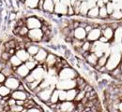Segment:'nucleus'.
I'll list each match as a JSON object with an SVG mask.
<instances>
[{
  "label": "nucleus",
  "mask_w": 122,
  "mask_h": 112,
  "mask_svg": "<svg viewBox=\"0 0 122 112\" xmlns=\"http://www.w3.org/2000/svg\"><path fill=\"white\" fill-rule=\"evenodd\" d=\"M10 56H11V55H10L7 50H4V51H2V53H1V60L4 61V62H8V61L10 60Z\"/></svg>",
  "instance_id": "nucleus-19"
},
{
  "label": "nucleus",
  "mask_w": 122,
  "mask_h": 112,
  "mask_svg": "<svg viewBox=\"0 0 122 112\" xmlns=\"http://www.w3.org/2000/svg\"><path fill=\"white\" fill-rule=\"evenodd\" d=\"M15 54L19 57V59H20L23 63L26 62V61L30 58V55H29L28 51L26 50V49H17Z\"/></svg>",
  "instance_id": "nucleus-7"
},
{
  "label": "nucleus",
  "mask_w": 122,
  "mask_h": 112,
  "mask_svg": "<svg viewBox=\"0 0 122 112\" xmlns=\"http://www.w3.org/2000/svg\"><path fill=\"white\" fill-rule=\"evenodd\" d=\"M52 92H53V90H50L49 88H44V89L41 90L37 94H38V96L41 98V100L44 101V102L46 103V102L49 101Z\"/></svg>",
  "instance_id": "nucleus-6"
},
{
  "label": "nucleus",
  "mask_w": 122,
  "mask_h": 112,
  "mask_svg": "<svg viewBox=\"0 0 122 112\" xmlns=\"http://www.w3.org/2000/svg\"><path fill=\"white\" fill-rule=\"evenodd\" d=\"M25 65L28 67V69L31 71V70L35 69V68L38 66V64H39V63H38L35 59H34V60H30V58H29L26 62H25Z\"/></svg>",
  "instance_id": "nucleus-14"
},
{
  "label": "nucleus",
  "mask_w": 122,
  "mask_h": 112,
  "mask_svg": "<svg viewBox=\"0 0 122 112\" xmlns=\"http://www.w3.org/2000/svg\"><path fill=\"white\" fill-rule=\"evenodd\" d=\"M12 18H13V19L15 18V14H14V13H12V14H11V16H10V19H11V20H12Z\"/></svg>",
  "instance_id": "nucleus-30"
},
{
  "label": "nucleus",
  "mask_w": 122,
  "mask_h": 112,
  "mask_svg": "<svg viewBox=\"0 0 122 112\" xmlns=\"http://www.w3.org/2000/svg\"><path fill=\"white\" fill-rule=\"evenodd\" d=\"M103 36H105L108 40L110 38H112V36H113V29L112 28H106L103 31Z\"/></svg>",
  "instance_id": "nucleus-20"
},
{
  "label": "nucleus",
  "mask_w": 122,
  "mask_h": 112,
  "mask_svg": "<svg viewBox=\"0 0 122 112\" xmlns=\"http://www.w3.org/2000/svg\"><path fill=\"white\" fill-rule=\"evenodd\" d=\"M25 25L28 27V29L41 28V21H40L36 17H29V18L26 19Z\"/></svg>",
  "instance_id": "nucleus-4"
},
{
  "label": "nucleus",
  "mask_w": 122,
  "mask_h": 112,
  "mask_svg": "<svg viewBox=\"0 0 122 112\" xmlns=\"http://www.w3.org/2000/svg\"><path fill=\"white\" fill-rule=\"evenodd\" d=\"M11 93V90L9 89L5 84H0V95L1 96H6V95H10Z\"/></svg>",
  "instance_id": "nucleus-12"
},
{
  "label": "nucleus",
  "mask_w": 122,
  "mask_h": 112,
  "mask_svg": "<svg viewBox=\"0 0 122 112\" xmlns=\"http://www.w3.org/2000/svg\"><path fill=\"white\" fill-rule=\"evenodd\" d=\"M25 49H26V50L28 51V53H29V55H30V56H34V55L38 52V50L40 49V48H39L38 46L31 45V44H29V45H28Z\"/></svg>",
  "instance_id": "nucleus-13"
},
{
  "label": "nucleus",
  "mask_w": 122,
  "mask_h": 112,
  "mask_svg": "<svg viewBox=\"0 0 122 112\" xmlns=\"http://www.w3.org/2000/svg\"><path fill=\"white\" fill-rule=\"evenodd\" d=\"M10 55H13V54H15L16 52V49H9L8 50H7Z\"/></svg>",
  "instance_id": "nucleus-27"
},
{
  "label": "nucleus",
  "mask_w": 122,
  "mask_h": 112,
  "mask_svg": "<svg viewBox=\"0 0 122 112\" xmlns=\"http://www.w3.org/2000/svg\"><path fill=\"white\" fill-rule=\"evenodd\" d=\"M56 5L54 4L53 0H44L43 1V10L47 12H54Z\"/></svg>",
  "instance_id": "nucleus-10"
},
{
  "label": "nucleus",
  "mask_w": 122,
  "mask_h": 112,
  "mask_svg": "<svg viewBox=\"0 0 122 112\" xmlns=\"http://www.w3.org/2000/svg\"><path fill=\"white\" fill-rule=\"evenodd\" d=\"M21 83V81L19 79H17L15 75H12L10 77H7L6 78V80L4 82V84L9 88L10 89L11 91H14V90H17L19 84Z\"/></svg>",
  "instance_id": "nucleus-2"
},
{
  "label": "nucleus",
  "mask_w": 122,
  "mask_h": 112,
  "mask_svg": "<svg viewBox=\"0 0 122 112\" xmlns=\"http://www.w3.org/2000/svg\"><path fill=\"white\" fill-rule=\"evenodd\" d=\"M25 5L29 9H35L38 6L39 0H24Z\"/></svg>",
  "instance_id": "nucleus-16"
},
{
  "label": "nucleus",
  "mask_w": 122,
  "mask_h": 112,
  "mask_svg": "<svg viewBox=\"0 0 122 112\" xmlns=\"http://www.w3.org/2000/svg\"><path fill=\"white\" fill-rule=\"evenodd\" d=\"M9 63H10V65L13 67V69H15L17 66H19L20 64H23V62L19 59V57H18L16 54H13V55L10 56V60H9Z\"/></svg>",
  "instance_id": "nucleus-11"
},
{
  "label": "nucleus",
  "mask_w": 122,
  "mask_h": 112,
  "mask_svg": "<svg viewBox=\"0 0 122 112\" xmlns=\"http://www.w3.org/2000/svg\"><path fill=\"white\" fill-rule=\"evenodd\" d=\"M47 54H48V53L46 52L45 49H40L38 50V52H37L33 57H34V59H35L38 63H43V62L45 61Z\"/></svg>",
  "instance_id": "nucleus-9"
},
{
  "label": "nucleus",
  "mask_w": 122,
  "mask_h": 112,
  "mask_svg": "<svg viewBox=\"0 0 122 112\" xmlns=\"http://www.w3.org/2000/svg\"><path fill=\"white\" fill-rule=\"evenodd\" d=\"M42 36H43V33L40 28L29 29L28 34H27V37L30 39L31 42H40L41 41Z\"/></svg>",
  "instance_id": "nucleus-1"
},
{
  "label": "nucleus",
  "mask_w": 122,
  "mask_h": 112,
  "mask_svg": "<svg viewBox=\"0 0 122 112\" xmlns=\"http://www.w3.org/2000/svg\"><path fill=\"white\" fill-rule=\"evenodd\" d=\"M56 59H57V57L56 55H54L52 53L51 54H47L45 61L43 62V64L46 66V68H48V67L52 68V67H54V65L56 63Z\"/></svg>",
  "instance_id": "nucleus-8"
},
{
  "label": "nucleus",
  "mask_w": 122,
  "mask_h": 112,
  "mask_svg": "<svg viewBox=\"0 0 122 112\" xmlns=\"http://www.w3.org/2000/svg\"><path fill=\"white\" fill-rule=\"evenodd\" d=\"M10 111L13 112H21V111H25V108L23 106H19V105H14L12 107H10Z\"/></svg>",
  "instance_id": "nucleus-18"
},
{
  "label": "nucleus",
  "mask_w": 122,
  "mask_h": 112,
  "mask_svg": "<svg viewBox=\"0 0 122 112\" xmlns=\"http://www.w3.org/2000/svg\"><path fill=\"white\" fill-rule=\"evenodd\" d=\"M20 28H21V27H19V26H15L14 29H13V34L16 35V36H18V35H19V32H20Z\"/></svg>",
  "instance_id": "nucleus-26"
},
{
  "label": "nucleus",
  "mask_w": 122,
  "mask_h": 112,
  "mask_svg": "<svg viewBox=\"0 0 122 112\" xmlns=\"http://www.w3.org/2000/svg\"><path fill=\"white\" fill-rule=\"evenodd\" d=\"M29 73H30V70L28 69V67L25 65V63L20 64L19 66H17L14 69V74H16V76L20 77L21 79H25V77L28 76Z\"/></svg>",
  "instance_id": "nucleus-3"
},
{
  "label": "nucleus",
  "mask_w": 122,
  "mask_h": 112,
  "mask_svg": "<svg viewBox=\"0 0 122 112\" xmlns=\"http://www.w3.org/2000/svg\"><path fill=\"white\" fill-rule=\"evenodd\" d=\"M17 90H20V91H26V90H25V86H24L22 83H20V84H19V86H18Z\"/></svg>",
  "instance_id": "nucleus-28"
},
{
  "label": "nucleus",
  "mask_w": 122,
  "mask_h": 112,
  "mask_svg": "<svg viewBox=\"0 0 122 112\" xmlns=\"http://www.w3.org/2000/svg\"><path fill=\"white\" fill-rule=\"evenodd\" d=\"M99 15H100L101 18H103V19L108 18V12H107L106 8L102 7V8H101V9H100V14H99Z\"/></svg>",
  "instance_id": "nucleus-22"
},
{
  "label": "nucleus",
  "mask_w": 122,
  "mask_h": 112,
  "mask_svg": "<svg viewBox=\"0 0 122 112\" xmlns=\"http://www.w3.org/2000/svg\"><path fill=\"white\" fill-rule=\"evenodd\" d=\"M25 22H26V19H21L19 20L17 22H16V26H19V27H22L24 25H25Z\"/></svg>",
  "instance_id": "nucleus-23"
},
{
  "label": "nucleus",
  "mask_w": 122,
  "mask_h": 112,
  "mask_svg": "<svg viewBox=\"0 0 122 112\" xmlns=\"http://www.w3.org/2000/svg\"><path fill=\"white\" fill-rule=\"evenodd\" d=\"M28 31H29V29H28V27L26 26V25H24V26H22L21 28H20V32H19V36H27V34H28Z\"/></svg>",
  "instance_id": "nucleus-17"
},
{
  "label": "nucleus",
  "mask_w": 122,
  "mask_h": 112,
  "mask_svg": "<svg viewBox=\"0 0 122 112\" xmlns=\"http://www.w3.org/2000/svg\"><path fill=\"white\" fill-rule=\"evenodd\" d=\"M16 45H17V41H16L15 39H10V40L7 41V42L4 44L5 50H8L9 49H15Z\"/></svg>",
  "instance_id": "nucleus-15"
},
{
  "label": "nucleus",
  "mask_w": 122,
  "mask_h": 112,
  "mask_svg": "<svg viewBox=\"0 0 122 112\" xmlns=\"http://www.w3.org/2000/svg\"><path fill=\"white\" fill-rule=\"evenodd\" d=\"M24 103H25V100H16V105L24 106Z\"/></svg>",
  "instance_id": "nucleus-29"
},
{
  "label": "nucleus",
  "mask_w": 122,
  "mask_h": 112,
  "mask_svg": "<svg viewBox=\"0 0 122 112\" xmlns=\"http://www.w3.org/2000/svg\"><path fill=\"white\" fill-rule=\"evenodd\" d=\"M6 76L2 73V72H0V84H4V82H5V80H6Z\"/></svg>",
  "instance_id": "nucleus-25"
},
{
  "label": "nucleus",
  "mask_w": 122,
  "mask_h": 112,
  "mask_svg": "<svg viewBox=\"0 0 122 112\" xmlns=\"http://www.w3.org/2000/svg\"><path fill=\"white\" fill-rule=\"evenodd\" d=\"M10 96L15 100H25L26 98H29L30 95L28 94V93H26V91L14 90V91H11Z\"/></svg>",
  "instance_id": "nucleus-5"
},
{
  "label": "nucleus",
  "mask_w": 122,
  "mask_h": 112,
  "mask_svg": "<svg viewBox=\"0 0 122 112\" xmlns=\"http://www.w3.org/2000/svg\"><path fill=\"white\" fill-rule=\"evenodd\" d=\"M75 12H74V9H73V8H72V6H70V7H68L67 8V15H73Z\"/></svg>",
  "instance_id": "nucleus-24"
},
{
  "label": "nucleus",
  "mask_w": 122,
  "mask_h": 112,
  "mask_svg": "<svg viewBox=\"0 0 122 112\" xmlns=\"http://www.w3.org/2000/svg\"><path fill=\"white\" fill-rule=\"evenodd\" d=\"M98 14H99V9H98V8L91 9L87 12V16L88 17H97Z\"/></svg>",
  "instance_id": "nucleus-21"
}]
</instances>
